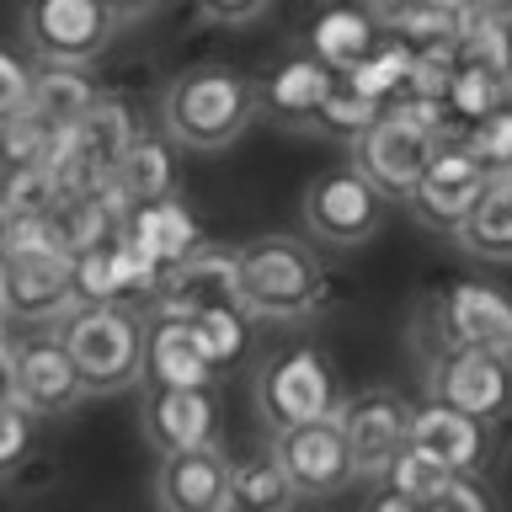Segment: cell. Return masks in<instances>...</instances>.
<instances>
[{
  "label": "cell",
  "instance_id": "cell-24",
  "mask_svg": "<svg viewBox=\"0 0 512 512\" xmlns=\"http://www.w3.org/2000/svg\"><path fill=\"white\" fill-rule=\"evenodd\" d=\"M96 102V86L86 70H59V64H32V91L22 118L38 128L43 139H59L86 118V107Z\"/></svg>",
  "mask_w": 512,
  "mask_h": 512
},
{
  "label": "cell",
  "instance_id": "cell-37",
  "mask_svg": "<svg viewBox=\"0 0 512 512\" xmlns=\"http://www.w3.org/2000/svg\"><path fill=\"white\" fill-rule=\"evenodd\" d=\"M427 512H502L480 475H448V486L427 502Z\"/></svg>",
  "mask_w": 512,
  "mask_h": 512
},
{
  "label": "cell",
  "instance_id": "cell-26",
  "mask_svg": "<svg viewBox=\"0 0 512 512\" xmlns=\"http://www.w3.org/2000/svg\"><path fill=\"white\" fill-rule=\"evenodd\" d=\"M112 192H118L123 208L176 198V155H171L166 134H134V144L118 160V171H112Z\"/></svg>",
  "mask_w": 512,
  "mask_h": 512
},
{
  "label": "cell",
  "instance_id": "cell-33",
  "mask_svg": "<svg viewBox=\"0 0 512 512\" xmlns=\"http://www.w3.org/2000/svg\"><path fill=\"white\" fill-rule=\"evenodd\" d=\"M374 118H379V107L368 102V96L352 91L347 80H336L331 96L320 102V112H315L310 128H320V134H336V139H358L363 128H374Z\"/></svg>",
  "mask_w": 512,
  "mask_h": 512
},
{
  "label": "cell",
  "instance_id": "cell-9",
  "mask_svg": "<svg viewBox=\"0 0 512 512\" xmlns=\"http://www.w3.org/2000/svg\"><path fill=\"white\" fill-rule=\"evenodd\" d=\"M432 139L427 128H416L395 112H379L374 128H363L352 139V171L379 192L384 203H411L416 182H422L427 160H432Z\"/></svg>",
  "mask_w": 512,
  "mask_h": 512
},
{
  "label": "cell",
  "instance_id": "cell-16",
  "mask_svg": "<svg viewBox=\"0 0 512 512\" xmlns=\"http://www.w3.org/2000/svg\"><path fill=\"white\" fill-rule=\"evenodd\" d=\"M272 459L288 475V486L299 496H336L352 480L347 443L336 422H310V427H288L272 438Z\"/></svg>",
  "mask_w": 512,
  "mask_h": 512
},
{
  "label": "cell",
  "instance_id": "cell-12",
  "mask_svg": "<svg viewBox=\"0 0 512 512\" xmlns=\"http://www.w3.org/2000/svg\"><path fill=\"white\" fill-rule=\"evenodd\" d=\"M427 400L491 427L512 411V363L480 352H438L427 363Z\"/></svg>",
  "mask_w": 512,
  "mask_h": 512
},
{
  "label": "cell",
  "instance_id": "cell-11",
  "mask_svg": "<svg viewBox=\"0 0 512 512\" xmlns=\"http://www.w3.org/2000/svg\"><path fill=\"white\" fill-rule=\"evenodd\" d=\"M480 187H486V171H480V160L464 150V134H438L432 144V160L422 171V182L411 192V214L427 224V230L438 235H454L464 214H470V203L480 198Z\"/></svg>",
  "mask_w": 512,
  "mask_h": 512
},
{
  "label": "cell",
  "instance_id": "cell-38",
  "mask_svg": "<svg viewBox=\"0 0 512 512\" xmlns=\"http://www.w3.org/2000/svg\"><path fill=\"white\" fill-rule=\"evenodd\" d=\"M27 91H32V64H22L16 54L0 48V123L27 107Z\"/></svg>",
  "mask_w": 512,
  "mask_h": 512
},
{
  "label": "cell",
  "instance_id": "cell-25",
  "mask_svg": "<svg viewBox=\"0 0 512 512\" xmlns=\"http://www.w3.org/2000/svg\"><path fill=\"white\" fill-rule=\"evenodd\" d=\"M379 16V32L411 54H432V48H454L459 32H464V6L459 0H384L374 11Z\"/></svg>",
  "mask_w": 512,
  "mask_h": 512
},
{
  "label": "cell",
  "instance_id": "cell-21",
  "mask_svg": "<svg viewBox=\"0 0 512 512\" xmlns=\"http://www.w3.org/2000/svg\"><path fill=\"white\" fill-rule=\"evenodd\" d=\"M379 43H384L379 16L368 6H352V0H331V6H320L310 16V27H304V54H310L315 64H326L336 80H342L347 70H358Z\"/></svg>",
  "mask_w": 512,
  "mask_h": 512
},
{
  "label": "cell",
  "instance_id": "cell-23",
  "mask_svg": "<svg viewBox=\"0 0 512 512\" xmlns=\"http://www.w3.org/2000/svg\"><path fill=\"white\" fill-rule=\"evenodd\" d=\"M144 390H208V374L198 342H192V320L176 315H155L144 326V368H139Z\"/></svg>",
  "mask_w": 512,
  "mask_h": 512
},
{
  "label": "cell",
  "instance_id": "cell-10",
  "mask_svg": "<svg viewBox=\"0 0 512 512\" xmlns=\"http://www.w3.org/2000/svg\"><path fill=\"white\" fill-rule=\"evenodd\" d=\"M331 422H336V432H342V443H347L352 475L379 480L384 470H390V459L411 438V400L384 390V384H374V390L347 395Z\"/></svg>",
  "mask_w": 512,
  "mask_h": 512
},
{
  "label": "cell",
  "instance_id": "cell-20",
  "mask_svg": "<svg viewBox=\"0 0 512 512\" xmlns=\"http://www.w3.org/2000/svg\"><path fill=\"white\" fill-rule=\"evenodd\" d=\"M416 454H427L432 464H443L448 475H475L491 454V427L475 422L464 411H448L438 400L427 406H411V438Z\"/></svg>",
  "mask_w": 512,
  "mask_h": 512
},
{
  "label": "cell",
  "instance_id": "cell-40",
  "mask_svg": "<svg viewBox=\"0 0 512 512\" xmlns=\"http://www.w3.org/2000/svg\"><path fill=\"white\" fill-rule=\"evenodd\" d=\"M464 16H475V22H491V27H507L512 32V0H459Z\"/></svg>",
  "mask_w": 512,
  "mask_h": 512
},
{
  "label": "cell",
  "instance_id": "cell-30",
  "mask_svg": "<svg viewBox=\"0 0 512 512\" xmlns=\"http://www.w3.org/2000/svg\"><path fill=\"white\" fill-rule=\"evenodd\" d=\"M411 59H416L411 48H400V43L384 38V43L374 48V54H368V59L358 64V70H347L342 80L384 112V107H395L400 96H406V86H411Z\"/></svg>",
  "mask_w": 512,
  "mask_h": 512
},
{
  "label": "cell",
  "instance_id": "cell-7",
  "mask_svg": "<svg viewBox=\"0 0 512 512\" xmlns=\"http://www.w3.org/2000/svg\"><path fill=\"white\" fill-rule=\"evenodd\" d=\"M299 214H304V230H310L320 246H336V251L368 246V240L384 230V198L352 166L320 171L315 182L304 187Z\"/></svg>",
  "mask_w": 512,
  "mask_h": 512
},
{
  "label": "cell",
  "instance_id": "cell-34",
  "mask_svg": "<svg viewBox=\"0 0 512 512\" xmlns=\"http://www.w3.org/2000/svg\"><path fill=\"white\" fill-rule=\"evenodd\" d=\"M464 150L480 160L486 176H512V107L486 112V118L464 134Z\"/></svg>",
  "mask_w": 512,
  "mask_h": 512
},
{
  "label": "cell",
  "instance_id": "cell-19",
  "mask_svg": "<svg viewBox=\"0 0 512 512\" xmlns=\"http://www.w3.org/2000/svg\"><path fill=\"white\" fill-rule=\"evenodd\" d=\"M118 240H123V246H134L144 262L160 267V272H171L176 262H187V256L198 251V246H208L198 214H192L182 198H160V203L128 208Z\"/></svg>",
  "mask_w": 512,
  "mask_h": 512
},
{
  "label": "cell",
  "instance_id": "cell-22",
  "mask_svg": "<svg viewBox=\"0 0 512 512\" xmlns=\"http://www.w3.org/2000/svg\"><path fill=\"white\" fill-rule=\"evenodd\" d=\"M331 86H336V75L326 70V64H315L310 54H288L256 80V118H272V123H288V128H310L320 102L331 96Z\"/></svg>",
  "mask_w": 512,
  "mask_h": 512
},
{
  "label": "cell",
  "instance_id": "cell-45",
  "mask_svg": "<svg viewBox=\"0 0 512 512\" xmlns=\"http://www.w3.org/2000/svg\"><path fill=\"white\" fill-rule=\"evenodd\" d=\"M352 6H368V11H379V6H384V0H352Z\"/></svg>",
  "mask_w": 512,
  "mask_h": 512
},
{
  "label": "cell",
  "instance_id": "cell-17",
  "mask_svg": "<svg viewBox=\"0 0 512 512\" xmlns=\"http://www.w3.org/2000/svg\"><path fill=\"white\" fill-rule=\"evenodd\" d=\"M155 315H176L192 320L203 310H219V304H235V246H198L187 262H176L155 288Z\"/></svg>",
  "mask_w": 512,
  "mask_h": 512
},
{
  "label": "cell",
  "instance_id": "cell-43",
  "mask_svg": "<svg viewBox=\"0 0 512 512\" xmlns=\"http://www.w3.org/2000/svg\"><path fill=\"white\" fill-rule=\"evenodd\" d=\"M11 230H16V214L6 208V198H0V267H6V251H11Z\"/></svg>",
  "mask_w": 512,
  "mask_h": 512
},
{
  "label": "cell",
  "instance_id": "cell-29",
  "mask_svg": "<svg viewBox=\"0 0 512 512\" xmlns=\"http://www.w3.org/2000/svg\"><path fill=\"white\" fill-rule=\"evenodd\" d=\"M299 491L288 486V475L278 470V459H240L230 470V512H294Z\"/></svg>",
  "mask_w": 512,
  "mask_h": 512
},
{
  "label": "cell",
  "instance_id": "cell-2",
  "mask_svg": "<svg viewBox=\"0 0 512 512\" xmlns=\"http://www.w3.org/2000/svg\"><path fill=\"white\" fill-rule=\"evenodd\" d=\"M256 123V80L230 64H192L171 75L160 96V128L166 144H182L192 155H214Z\"/></svg>",
  "mask_w": 512,
  "mask_h": 512
},
{
  "label": "cell",
  "instance_id": "cell-36",
  "mask_svg": "<svg viewBox=\"0 0 512 512\" xmlns=\"http://www.w3.org/2000/svg\"><path fill=\"white\" fill-rule=\"evenodd\" d=\"M32 416L16 406L11 395H0V475H11V470H22L27 454H32Z\"/></svg>",
  "mask_w": 512,
  "mask_h": 512
},
{
  "label": "cell",
  "instance_id": "cell-28",
  "mask_svg": "<svg viewBox=\"0 0 512 512\" xmlns=\"http://www.w3.org/2000/svg\"><path fill=\"white\" fill-rule=\"evenodd\" d=\"M192 342H198L208 374H230V368L246 363L251 352V315L240 304H219V310H203L192 315Z\"/></svg>",
  "mask_w": 512,
  "mask_h": 512
},
{
  "label": "cell",
  "instance_id": "cell-39",
  "mask_svg": "<svg viewBox=\"0 0 512 512\" xmlns=\"http://www.w3.org/2000/svg\"><path fill=\"white\" fill-rule=\"evenodd\" d=\"M208 22H219V27H246L256 22V16L267 11V0H192Z\"/></svg>",
  "mask_w": 512,
  "mask_h": 512
},
{
  "label": "cell",
  "instance_id": "cell-13",
  "mask_svg": "<svg viewBox=\"0 0 512 512\" xmlns=\"http://www.w3.org/2000/svg\"><path fill=\"white\" fill-rule=\"evenodd\" d=\"M11 400L32 422L38 416H70L86 400L70 352L59 347V336H32V342H11Z\"/></svg>",
  "mask_w": 512,
  "mask_h": 512
},
{
  "label": "cell",
  "instance_id": "cell-6",
  "mask_svg": "<svg viewBox=\"0 0 512 512\" xmlns=\"http://www.w3.org/2000/svg\"><path fill=\"white\" fill-rule=\"evenodd\" d=\"M438 352H480V358L512 363V299L496 283L454 278L427 304Z\"/></svg>",
  "mask_w": 512,
  "mask_h": 512
},
{
  "label": "cell",
  "instance_id": "cell-32",
  "mask_svg": "<svg viewBox=\"0 0 512 512\" xmlns=\"http://www.w3.org/2000/svg\"><path fill=\"white\" fill-rule=\"evenodd\" d=\"M0 198H6V208L16 219H48L64 203V192H59V182H54L48 166H32V171L6 176V182H0Z\"/></svg>",
  "mask_w": 512,
  "mask_h": 512
},
{
  "label": "cell",
  "instance_id": "cell-18",
  "mask_svg": "<svg viewBox=\"0 0 512 512\" xmlns=\"http://www.w3.org/2000/svg\"><path fill=\"white\" fill-rule=\"evenodd\" d=\"M230 470H235V459L219 443L160 459L155 507L160 512H230Z\"/></svg>",
  "mask_w": 512,
  "mask_h": 512
},
{
  "label": "cell",
  "instance_id": "cell-41",
  "mask_svg": "<svg viewBox=\"0 0 512 512\" xmlns=\"http://www.w3.org/2000/svg\"><path fill=\"white\" fill-rule=\"evenodd\" d=\"M96 6H102L107 16H112V22H139V16H150L155 6H160V0H96Z\"/></svg>",
  "mask_w": 512,
  "mask_h": 512
},
{
  "label": "cell",
  "instance_id": "cell-4",
  "mask_svg": "<svg viewBox=\"0 0 512 512\" xmlns=\"http://www.w3.org/2000/svg\"><path fill=\"white\" fill-rule=\"evenodd\" d=\"M134 112H128L118 96H96L86 107L70 134L48 139L43 150V166L54 171V182L64 198H96V192L112 187V171H118L123 150L134 144Z\"/></svg>",
  "mask_w": 512,
  "mask_h": 512
},
{
  "label": "cell",
  "instance_id": "cell-46",
  "mask_svg": "<svg viewBox=\"0 0 512 512\" xmlns=\"http://www.w3.org/2000/svg\"><path fill=\"white\" fill-rule=\"evenodd\" d=\"M0 342H6V304H0Z\"/></svg>",
  "mask_w": 512,
  "mask_h": 512
},
{
  "label": "cell",
  "instance_id": "cell-15",
  "mask_svg": "<svg viewBox=\"0 0 512 512\" xmlns=\"http://www.w3.org/2000/svg\"><path fill=\"white\" fill-rule=\"evenodd\" d=\"M139 427H144V443L160 459L192 454V448H214L219 443V400L208 390H144Z\"/></svg>",
  "mask_w": 512,
  "mask_h": 512
},
{
  "label": "cell",
  "instance_id": "cell-44",
  "mask_svg": "<svg viewBox=\"0 0 512 512\" xmlns=\"http://www.w3.org/2000/svg\"><path fill=\"white\" fill-rule=\"evenodd\" d=\"M502 107H512V64H507V75H502Z\"/></svg>",
  "mask_w": 512,
  "mask_h": 512
},
{
  "label": "cell",
  "instance_id": "cell-27",
  "mask_svg": "<svg viewBox=\"0 0 512 512\" xmlns=\"http://www.w3.org/2000/svg\"><path fill=\"white\" fill-rule=\"evenodd\" d=\"M464 256L480 262H512V176H486L480 198L470 203V214L454 230Z\"/></svg>",
  "mask_w": 512,
  "mask_h": 512
},
{
  "label": "cell",
  "instance_id": "cell-1",
  "mask_svg": "<svg viewBox=\"0 0 512 512\" xmlns=\"http://www.w3.org/2000/svg\"><path fill=\"white\" fill-rule=\"evenodd\" d=\"M235 304L267 326H299L326 304V267L299 235H256L235 246Z\"/></svg>",
  "mask_w": 512,
  "mask_h": 512
},
{
  "label": "cell",
  "instance_id": "cell-3",
  "mask_svg": "<svg viewBox=\"0 0 512 512\" xmlns=\"http://www.w3.org/2000/svg\"><path fill=\"white\" fill-rule=\"evenodd\" d=\"M59 347L70 352L86 395H112L139 384L144 368V326L123 304H75L70 315L59 320Z\"/></svg>",
  "mask_w": 512,
  "mask_h": 512
},
{
  "label": "cell",
  "instance_id": "cell-14",
  "mask_svg": "<svg viewBox=\"0 0 512 512\" xmlns=\"http://www.w3.org/2000/svg\"><path fill=\"white\" fill-rule=\"evenodd\" d=\"M0 304H6V326H59L80 304L70 256H11L0 267Z\"/></svg>",
  "mask_w": 512,
  "mask_h": 512
},
{
  "label": "cell",
  "instance_id": "cell-31",
  "mask_svg": "<svg viewBox=\"0 0 512 512\" xmlns=\"http://www.w3.org/2000/svg\"><path fill=\"white\" fill-rule=\"evenodd\" d=\"M379 480H384V491H395V496H406V502H422L427 507L432 496L448 486V470H443V464H432L427 454H416V448L406 443Z\"/></svg>",
  "mask_w": 512,
  "mask_h": 512
},
{
  "label": "cell",
  "instance_id": "cell-42",
  "mask_svg": "<svg viewBox=\"0 0 512 512\" xmlns=\"http://www.w3.org/2000/svg\"><path fill=\"white\" fill-rule=\"evenodd\" d=\"M363 512H427V507L422 502H406V496H395V491H379Z\"/></svg>",
  "mask_w": 512,
  "mask_h": 512
},
{
  "label": "cell",
  "instance_id": "cell-35",
  "mask_svg": "<svg viewBox=\"0 0 512 512\" xmlns=\"http://www.w3.org/2000/svg\"><path fill=\"white\" fill-rule=\"evenodd\" d=\"M43 150H48V139L22 118V112H16V118H6V123H0V182H6V176H16V171L43 166Z\"/></svg>",
  "mask_w": 512,
  "mask_h": 512
},
{
  "label": "cell",
  "instance_id": "cell-8",
  "mask_svg": "<svg viewBox=\"0 0 512 512\" xmlns=\"http://www.w3.org/2000/svg\"><path fill=\"white\" fill-rule=\"evenodd\" d=\"M118 22L96 0H27L22 6V38L38 54V64L80 70L96 54H107Z\"/></svg>",
  "mask_w": 512,
  "mask_h": 512
},
{
  "label": "cell",
  "instance_id": "cell-5",
  "mask_svg": "<svg viewBox=\"0 0 512 512\" xmlns=\"http://www.w3.org/2000/svg\"><path fill=\"white\" fill-rule=\"evenodd\" d=\"M251 406H256V422H262L272 438L288 427H310V422H331L336 416V374L331 363L320 358L315 347H283L256 368V390H251Z\"/></svg>",
  "mask_w": 512,
  "mask_h": 512
}]
</instances>
